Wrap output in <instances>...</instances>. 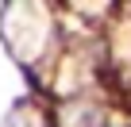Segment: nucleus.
<instances>
[{
	"instance_id": "nucleus-1",
	"label": "nucleus",
	"mask_w": 131,
	"mask_h": 127,
	"mask_svg": "<svg viewBox=\"0 0 131 127\" xmlns=\"http://www.w3.org/2000/svg\"><path fill=\"white\" fill-rule=\"evenodd\" d=\"M62 127H104V112L96 104H70L62 108Z\"/></svg>"
}]
</instances>
